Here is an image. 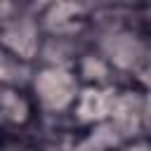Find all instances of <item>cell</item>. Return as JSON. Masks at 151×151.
Returning a JSON list of instances; mask_svg holds the SVG:
<instances>
[{
	"label": "cell",
	"mask_w": 151,
	"mask_h": 151,
	"mask_svg": "<svg viewBox=\"0 0 151 151\" xmlns=\"http://www.w3.org/2000/svg\"><path fill=\"white\" fill-rule=\"evenodd\" d=\"M35 104L26 90H14V87H2V123L5 130L12 134V130H21L26 123L33 120Z\"/></svg>",
	"instance_id": "7a4b0ae2"
},
{
	"label": "cell",
	"mask_w": 151,
	"mask_h": 151,
	"mask_svg": "<svg viewBox=\"0 0 151 151\" xmlns=\"http://www.w3.org/2000/svg\"><path fill=\"white\" fill-rule=\"evenodd\" d=\"M28 92H31L35 109L45 118H59V116H66L73 111L83 87H80V78L73 68L40 66L33 73Z\"/></svg>",
	"instance_id": "6da1fadb"
},
{
	"label": "cell",
	"mask_w": 151,
	"mask_h": 151,
	"mask_svg": "<svg viewBox=\"0 0 151 151\" xmlns=\"http://www.w3.org/2000/svg\"><path fill=\"white\" fill-rule=\"evenodd\" d=\"M144 134L151 139V92H144Z\"/></svg>",
	"instance_id": "3957f363"
}]
</instances>
